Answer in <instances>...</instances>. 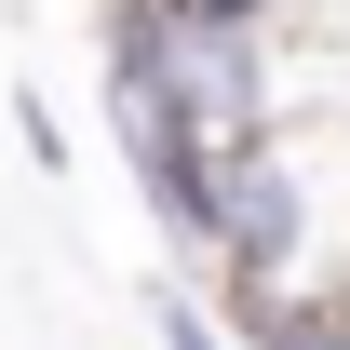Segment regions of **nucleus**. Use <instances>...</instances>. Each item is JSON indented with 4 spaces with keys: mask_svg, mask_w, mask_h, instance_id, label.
<instances>
[{
    "mask_svg": "<svg viewBox=\"0 0 350 350\" xmlns=\"http://www.w3.org/2000/svg\"><path fill=\"white\" fill-rule=\"evenodd\" d=\"M108 94H162L202 135L297 122V27L202 14V0H108Z\"/></svg>",
    "mask_w": 350,
    "mask_h": 350,
    "instance_id": "nucleus-1",
    "label": "nucleus"
},
{
    "mask_svg": "<svg viewBox=\"0 0 350 350\" xmlns=\"http://www.w3.org/2000/svg\"><path fill=\"white\" fill-rule=\"evenodd\" d=\"M216 283H310V162L297 122L216 135Z\"/></svg>",
    "mask_w": 350,
    "mask_h": 350,
    "instance_id": "nucleus-2",
    "label": "nucleus"
},
{
    "mask_svg": "<svg viewBox=\"0 0 350 350\" xmlns=\"http://www.w3.org/2000/svg\"><path fill=\"white\" fill-rule=\"evenodd\" d=\"M108 135H122V162H135L148 229H162L175 256H216V135L189 122V108H162V94H108Z\"/></svg>",
    "mask_w": 350,
    "mask_h": 350,
    "instance_id": "nucleus-3",
    "label": "nucleus"
},
{
    "mask_svg": "<svg viewBox=\"0 0 350 350\" xmlns=\"http://www.w3.org/2000/svg\"><path fill=\"white\" fill-rule=\"evenodd\" d=\"M229 350H350V283H216Z\"/></svg>",
    "mask_w": 350,
    "mask_h": 350,
    "instance_id": "nucleus-4",
    "label": "nucleus"
},
{
    "mask_svg": "<svg viewBox=\"0 0 350 350\" xmlns=\"http://www.w3.org/2000/svg\"><path fill=\"white\" fill-rule=\"evenodd\" d=\"M162 350H229V323L202 297H162Z\"/></svg>",
    "mask_w": 350,
    "mask_h": 350,
    "instance_id": "nucleus-5",
    "label": "nucleus"
},
{
    "mask_svg": "<svg viewBox=\"0 0 350 350\" xmlns=\"http://www.w3.org/2000/svg\"><path fill=\"white\" fill-rule=\"evenodd\" d=\"M14 148H27V162H41V175L68 162V135H54V108H41V94H14Z\"/></svg>",
    "mask_w": 350,
    "mask_h": 350,
    "instance_id": "nucleus-6",
    "label": "nucleus"
}]
</instances>
